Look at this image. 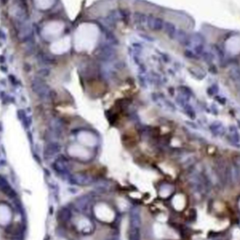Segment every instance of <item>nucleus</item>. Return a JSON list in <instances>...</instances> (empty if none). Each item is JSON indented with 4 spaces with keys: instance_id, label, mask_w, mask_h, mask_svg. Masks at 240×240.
Masks as SVG:
<instances>
[{
    "instance_id": "nucleus-1",
    "label": "nucleus",
    "mask_w": 240,
    "mask_h": 240,
    "mask_svg": "<svg viewBox=\"0 0 240 240\" xmlns=\"http://www.w3.org/2000/svg\"><path fill=\"white\" fill-rule=\"evenodd\" d=\"M32 90L41 99H44L47 100L50 98V95H51V89L50 87L45 84V82L39 78L36 77L32 80Z\"/></svg>"
},
{
    "instance_id": "nucleus-2",
    "label": "nucleus",
    "mask_w": 240,
    "mask_h": 240,
    "mask_svg": "<svg viewBox=\"0 0 240 240\" xmlns=\"http://www.w3.org/2000/svg\"><path fill=\"white\" fill-rule=\"evenodd\" d=\"M60 150V146L57 143H49L45 149H44V156L47 157V159L54 157L56 153H58V151Z\"/></svg>"
},
{
    "instance_id": "nucleus-3",
    "label": "nucleus",
    "mask_w": 240,
    "mask_h": 240,
    "mask_svg": "<svg viewBox=\"0 0 240 240\" xmlns=\"http://www.w3.org/2000/svg\"><path fill=\"white\" fill-rule=\"evenodd\" d=\"M98 212H99L100 214L98 215L99 219H102L103 220H111L114 218V213L113 211L108 208L105 205H100L99 209H98Z\"/></svg>"
},
{
    "instance_id": "nucleus-4",
    "label": "nucleus",
    "mask_w": 240,
    "mask_h": 240,
    "mask_svg": "<svg viewBox=\"0 0 240 240\" xmlns=\"http://www.w3.org/2000/svg\"><path fill=\"white\" fill-rule=\"evenodd\" d=\"M65 161H66V159H64V157H61V158L57 159L55 161L54 168H55V170L56 171V172L62 173V174H64L66 172V171H67V166H66Z\"/></svg>"
},
{
    "instance_id": "nucleus-5",
    "label": "nucleus",
    "mask_w": 240,
    "mask_h": 240,
    "mask_svg": "<svg viewBox=\"0 0 240 240\" xmlns=\"http://www.w3.org/2000/svg\"><path fill=\"white\" fill-rule=\"evenodd\" d=\"M173 204L176 209L181 210L185 207V198L182 195H177L173 200Z\"/></svg>"
},
{
    "instance_id": "nucleus-6",
    "label": "nucleus",
    "mask_w": 240,
    "mask_h": 240,
    "mask_svg": "<svg viewBox=\"0 0 240 240\" xmlns=\"http://www.w3.org/2000/svg\"><path fill=\"white\" fill-rule=\"evenodd\" d=\"M7 232H8L9 234H11L12 236H18V235H20L21 233H23L21 227L19 225H17V224L10 225L9 228L7 229Z\"/></svg>"
},
{
    "instance_id": "nucleus-7",
    "label": "nucleus",
    "mask_w": 240,
    "mask_h": 240,
    "mask_svg": "<svg viewBox=\"0 0 240 240\" xmlns=\"http://www.w3.org/2000/svg\"><path fill=\"white\" fill-rule=\"evenodd\" d=\"M57 218H58V220H59L60 221H62V222L67 221L68 219L71 218V212H70V210H68V209H65V208H62V209L58 212Z\"/></svg>"
},
{
    "instance_id": "nucleus-8",
    "label": "nucleus",
    "mask_w": 240,
    "mask_h": 240,
    "mask_svg": "<svg viewBox=\"0 0 240 240\" xmlns=\"http://www.w3.org/2000/svg\"><path fill=\"white\" fill-rule=\"evenodd\" d=\"M38 74H39L40 76H45V77H47V76L50 75V71L48 70V68H41V70L38 72Z\"/></svg>"
},
{
    "instance_id": "nucleus-9",
    "label": "nucleus",
    "mask_w": 240,
    "mask_h": 240,
    "mask_svg": "<svg viewBox=\"0 0 240 240\" xmlns=\"http://www.w3.org/2000/svg\"><path fill=\"white\" fill-rule=\"evenodd\" d=\"M239 205H240V203H239Z\"/></svg>"
}]
</instances>
